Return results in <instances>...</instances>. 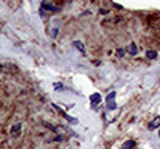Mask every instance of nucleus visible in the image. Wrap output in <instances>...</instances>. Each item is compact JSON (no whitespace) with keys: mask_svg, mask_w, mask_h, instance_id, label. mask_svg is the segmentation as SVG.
Here are the masks:
<instances>
[{"mask_svg":"<svg viewBox=\"0 0 160 149\" xmlns=\"http://www.w3.org/2000/svg\"><path fill=\"white\" fill-rule=\"evenodd\" d=\"M20 134H22V123L13 124V128H11V137L13 138H19Z\"/></svg>","mask_w":160,"mask_h":149,"instance_id":"nucleus-2","label":"nucleus"},{"mask_svg":"<svg viewBox=\"0 0 160 149\" xmlns=\"http://www.w3.org/2000/svg\"><path fill=\"white\" fill-rule=\"evenodd\" d=\"M101 101V95L100 93H93V95H90V103L92 104H98Z\"/></svg>","mask_w":160,"mask_h":149,"instance_id":"nucleus-7","label":"nucleus"},{"mask_svg":"<svg viewBox=\"0 0 160 149\" xmlns=\"http://www.w3.org/2000/svg\"><path fill=\"white\" fill-rule=\"evenodd\" d=\"M159 137H160V132H159Z\"/></svg>","mask_w":160,"mask_h":149,"instance_id":"nucleus-14","label":"nucleus"},{"mask_svg":"<svg viewBox=\"0 0 160 149\" xmlns=\"http://www.w3.org/2000/svg\"><path fill=\"white\" fill-rule=\"evenodd\" d=\"M132 149H137V148H132Z\"/></svg>","mask_w":160,"mask_h":149,"instance_id":"nucleus-15","label":"nucleus"},{"mask_svg":"<svg viewBox=\"0 0 160 149\" xmlns=\"http://www.w3.org/2000/svg\"><path fill=\"white\" fill-rule=\"evenodd\" d=\"M100 13H101V14H107L109 11H107V9H100Z\"/></svg>","mask_w":160,"mask_h":149,"instance_id":"nucleus-13","label":"nucleus"},{"mask_svg":"<svg viewBox=\"0 0 160 149\" xmlns=\"http://www.w3.org/2000/svg\"><path fill=\"white\" fill-rule=\"evenodd\" d=\"M106 106H107L109 110H112V109L117 107V104H115V92H110L109 95H107V98H106Z\"/></svg>","mask_w":160,"mask_h":149,"instance_id":"nucleus-1","label":"nucleus"},{"mask_svg":"<svg viewBox=\"0 0 160 149\" xmlns=\"http://www.w3.org/2000/svg\"><path fill=\"white\" fill-rule=\"evenodd\" d=\"M151 130H154V129H157V128H160V117H156L151 123H149V126H148Z\"/></svg>","mask_w":160,"mask_h":149,"instance_id":"nucleus-6","label":"nucleus"},{"mask_svg":"<svg viewBox=\"0 0 160 149\" xmlns=\"http://www.w3.org/2000/svg\"><path fill=\"white\" fill-rule=\"evenodd\" d=\"M118 56H123V54H124V48H118Z\"/></svg>","mask_w":160,"mask_h":149,"instance_id":"nucleus-12","label":"nucleus"},{"mask_svg":"<svg viewBox=\"0 0 160 149\" xmlns=\"http://www.w3.org/2000/svg\"><path fill=\"white\" fill-rule=\"evenodd\" d=\"M132 148H135V141L134 140H128L123 145V149H132Z\"/></svg>","mask_w":160,"mask_h":149,"instance_id":"nucleus-9","label":"nucleus"},{"mask_svg":"<svg viewBox=\"0 0 160 149\" xmlns=\"http://www.w3.org/2000/svg\"><path fill=\"white\" fill-rule=\"evenodd\" d=\"M41 9H42V11H58L59 8H58V6H54L53 3H50V0H44Z\"/></svg>","mask_w":160,"mask_h":149,"instance_id":"nucleus-3","label":"nucleus"},{"mask_svg":"<svg viewBox=\"0 0 160 149\" xmlns=\"http://www.w3.org/2000/svg\"><path fill=\"white\" fill-rule=\"evenodd\" d=\"M126 51H128L131 56H135V54L139 53V48H137V45H135L134 42H132V43H129V47L126 48Z\"/></svg>","mask_w":160,"mask_h":149,"instance_id":"nucleus-5","label":"nucleus"},{"mask_svg":"<svg viewBox=\"0 0 160 149\" xmlns=\"http://www.w3.org/2000/svg\"><path fill=\"white\" fill-rule=\"evenodd\" d=\"M67 137L65 135H58V137H54V138H50L48 141H62V140H65Z\"/></svg>","mask_w":160,"mask_h":149,"instance_id":"nucleus-10","label":"nucleus"},{"mask_svg":"<svg viewBox=\"0 0 160 149\" xmlns=\"http://www.w3.org/2000/svg\"><path fill=\"white\" fill-rule=\"evenodd\" d=\"M54 90H56V92H62L64 90V86L59 84V82H56V84H54Z\"/></svg>","mask_w":160,"mask_h":149,"instance_id":"nucleus-11","label":"nucleus"},{"mask_svg":"<svg viewBox=\"0 0 160 149\" xmlns=\"http://www.w3.org/2000/svg\"><path fill=\"white\" fill-rule=\"evenodd\" d=\"M146 58L148 59H156L157 58V51H156V50H148V51H146Z\"/></svg>","mask_w":160,"mask_h":149,"instance_id":"nucleus-8","label":"nucleus"},{"mask_svg":"<svg viewBox=\"0 0 160 149\" xmlns=\"http://www.w3.org/2000/svg\"><path fill=\"white\" fill-rule=\"evenodd\" d=\"M73 47H75V48H78L81 54H84V56H86V54H87V50H86V47H84V43H82L81 41H73Z\"/></svg>","mask_w":160,"mask_h":149,"instance_id":"nucleus-4","label":"nucleus"}]
</instances>
